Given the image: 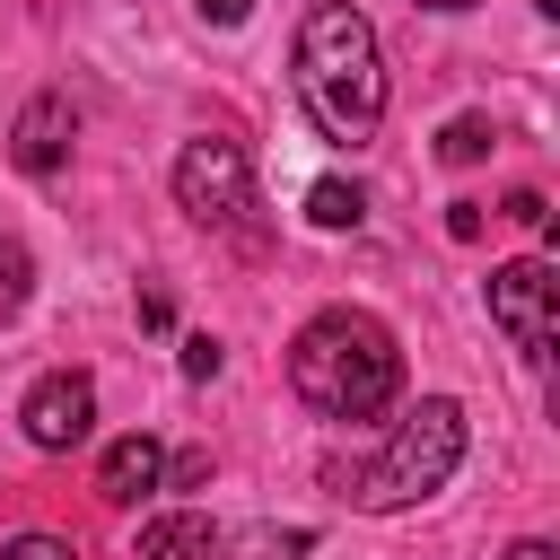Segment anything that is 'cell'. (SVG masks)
<instances>
[{"mask_svg": "<svg viewBox=\"0 0 560 560\" xmlns=\"http://www.w3.org/2000/svg\"><path fill=\"white\" fill-rule=\"evenodd\" d=\"M298 105L341 149L376 140V122H385V52H376V26L350 0H315L306 9V26H298Z\"/></svg>", "mask_w": 560, "mask_h": 560, "instance_id": "6da1fadb", "label": "cell"}, {"mask_svg": "<svg viewBox=\"0 0 560 560\" xmlns=\"http://www.w3.org/2000/svg\"><path fill=\"white\" fill-rule=\"evenodd\" d=\"M289 385L306 411L324 420H376L402 394V341L385 315L368 306H324L298 341H289Z\"/></svg>", "mask_w": 560, "mask_h": 560, "instance_id": "7a4b0ae2", "label": "cell"}, {"mask_svg": "<svg viewBox=\"0 0 560 560\" xmlns=\"http://www.w3.org/2000/svg\"><path fill=\"white\" fill-rule=\"evenodd\" d=\"M455 464H464V402L429 394V402H411L394 420V438L376 446V464L350 472V508H368V516L420 508V499H438L455 481Z\"/></svg>", "mask_w": 560, "mask_h": 560, "instance_id": "3957f363", "label": "cell"}, {"mask_svg": "<svg viewBox=\"0 0 560 560\" xmlns=\"http://www.w3.org/2000/svg\"><path fill=\"white\" fill-rule=\"evenodd\" d=\"M175 210L192 228H236L254 210V158H245V140H219V131L184 140L175 149Z\"/></svg>", "mask_w": 560, "mask_h": 560, "instance_id": "277c9868", "label": "cell"}, {"mask_svg": "<svg viewBox=\"0 0 560 560\" xmlns=\"http://www.w3.org/2000/svg\"><path fill=\"white\" fill-rule=\"evenodd\" d=\"M481 298H490V324H499L525 359H551V332H560V315H551V306H560V280H551V262H542V254L499 262Z\"/></svg>", "mask_w": 560, "mask_h": 560, "instance_id": "5b68a950", "label": "cell"}, {"mask_svg": "<svg viewBox=\"0 0 560 560\" xmlns=\"http://www.w3.org/2000/svg\"><path fill=\"white\" fill-rule=\"evenodd\" d=\"M18 429H26V446L70 455V446L96 429V376H88V368H52V376H35L26 402H18Z\"/></svg>", "mask_w": 560, "mask_h": 560, "instance_id": "8992f818", "label": "cell"}, {"mask_svg": "<svg viewBox=\"0 0 560 560\" xmlns=\"http://www.w3.org/2000/svg\"><path fill=\"white\" fill-rule=\"evenodd\" d=\"M70 140H79V105H70L61 88H44V96H26V105H18L9 158H18V175H52V166L70 158Z\"/></svg>", "mask_w": 560, "mask_h": 560, "instance_id": "52a82bcc", "label": "cell"}, {"mask_svg": "<svg viewBox=\"0 0 560 560\" xmlns=\"http://www.w3.org/2000/svg\"><path fill=\"white\" fill-rule=\"evenodd\" d=\"M149 490H166V446H158L149 429H131V438L105 446V464H96V499H105V508H140Z\"/></svg>", "mask_w": 560, "mask_h": 560, "instance_id": "ba28073f", "label": "cell"}, {"mask_svg": "<svg viewBox=\"0 0 560 560\" xmlns=\"http://www.w3.org/2000/svg\"><path fill=\"white\" fill-rule=\"evenodd\" d=\"M210 551H219L210 516H201V508H175V516H149V525H140V551H131V560H210Z\"/></svg>", "mask_w": 560, "mask_h": 560, "instance_id": "9c48e42d", "label": "cell"}, {"mask_svg": "<svg viewBox=\"0 0 560 560\" xmlns=\"http://www.w3.org/2000/svg\"><path fill=\"white\" fill-rule=\"evenodd\" d=\"M315 551V534L306 525H245L236 542H219L210 560H306Z\"/></svg>", "mask_w": 560, "mask_h": 560, "instance_id": "30bf717a", "label": "cell"}, {"mask_svg": "<svg viewBox=\"0 0 560 560\" xmlns=\"http://www.w3.org/2000/svg\"><path fill=\"white\" fill-rule=\"evenodd\" d=\"M26 298H35V254H26L18 236H0V324H18Z\"/></svg>", "mask_w": 560, "mask_h": 560, "instance_id": "8fae6325", "label": "cell"}, {"mask_svg": "<svg viewBox=\"0 0 560 560\" xmlns=\"http://www.w3.org/2000/svg\"><path fill=\"white\" fill-rule=\"evenodd\" d=\"M359 184H341V175H324V184H306V219L315 228H359Z\"/></svg>", "mask_w": 560, "mask_h": 560, "instance_id": "7c38bea8", "label": "cell"}, {"mask_svg": "<svg viewBox=\"0 0 560 560\" xmlns=\"http://www.w3.org/2000/svg\"><path fill=\"white\" fill-rule=\"evenodd\" d=\"M490 140H499V131H490V114H455V122L438 131V158H446V166H472Z\"/></svg>", "mask_w": 560, "mask_h": 560, "instance_id": "4fadbf2b", "label": "cell"}, {"mask_svg": "<svg viewBox=\"0 0 560 560\" xmlns=\"http://www.w3.org/2000/svg\"><path fill=\"white\" fill-rule=\"evenodd\" d=\"M219 359H228V350H219L210 332H184V376H192V385H210V376H219Z\"/></svg>", "mask_w": 560, "mask_h": 560, "instance_id": "5bb4252c", "label": "cell"}, {"mask_svg": "<svg viewBox=\"0 0 560 560\" xmlns=\"http://www.w3.org/2000/svg\"><path fill=\"white\" fill-rule=\"evenodd\" d=\"M0 560H79V542H61V534H18Z\"/></svg>", "mask_w": 560, "mask_h": 560, "instance_id": "9a60e30c", "label": "cell"}, {"mask_svg": "<svg viewBox=\"0 0 560 560\" xmlns=\"http://www.w3.org/2000/svg\"><path fill=\"white\" fill-rule=\"evenodd\" d=\"M192 481H210V455H201V446H192V455H175V464H166V490H192Z\"/></svg>", "mask_w": 560, "mask_h": 560, "instance_id": "2e32d148", "label": "cell"}, {"mask_svg": "<svg viewBox=\"0 0 560 560\" xmlns=\"http://www.w3.org/2000/svg\"><path fill=\"white\" fill-rule=\"evenodd\" d=\"M446 236L472 245V236H481V201H455V210H446Z\"/></svg>", "mask_w": 560, "mask_h": 560, "instance_id": "e0dca14e", "label": "cell"}, {"mask_svg": "<svg viewBox=\"0 0 560 560\" xmlns=\"http://www.w3.org/2000/svg\"><path fill=\"white\" fill-rule=\"evenodd\" d=\"M140 324L166 332V324H175V298H166V289H140Z\"/></svg>", "mask_w": 560, "mask_h": 560, "instance_id": "ac0fdd59", "label": "cell"}, {"mask_svg": "<svg viewBox=\"0 0 560 560\" xmlns=\"http://www.w3.org/2000/svg\"><path fill=\"white\" fill-rule=\"evenodd\" d=\"M508 219H525V228H542L551 210H542V192H508Z\"/></svg>", "mask_w": 560, "mask_h": 560, "instance_id": "d6986e66", "label": "cell"}, {"mask_svg": "<svg viewBox=\"0 0 560 560\" xmlns=\"http://www.w3.org/2000/svg\"><path fill=\"white\" fill-rule=\"evenodd\" d=\"M192 9H201V18H210V26H236V18H245V9H254V0H192Z\"/></svg>", "mask_w": 560, "mask_h": 560, "instance_id": "ffe728a7", "label": "cell"}, {"mask_svg": "<svg viewBox=\"0 0 560 560\" xmlns=\"http://www.w3.org/2000/svg\"><path fill=\"white\" fill-rule=\"evenodd\" d=\"M508 560H560V551H551V542H542V534H525V542H516V551H508Z\"/></svg>", "mask_w": 560, "mask_h": 560, "instance_id": "44dd1931", "label": "cell"}, {"mask_svg": "<svg viewBox=\"0 0 560 560\" xmlns=\"http://www.w3.org/2000/svg\"><path fill=\"white\" fill-rule=\"evenodd\" d=\"M420 9H472V0H420Z\"/></svg>", "mask_w": 560, "mask_h": 560, "instance_id": "7402d4cb", "label": "cell"}]
</instances>
